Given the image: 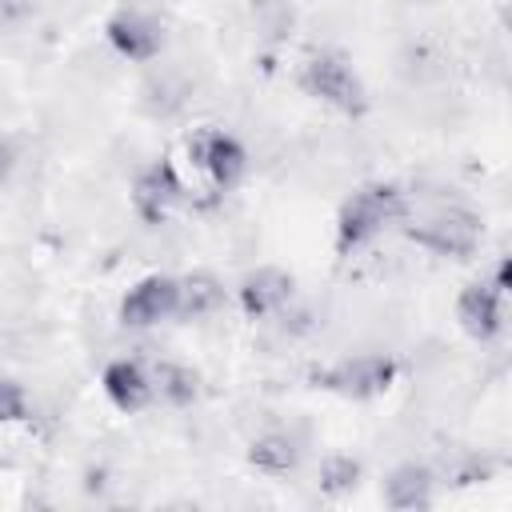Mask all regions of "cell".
Returning <instances> with one entry per match:
<instances>
[{"label":"cell","mask_w":512,"mask_h":512,"mask_svg":"<svg viewBox=\"0 0 512 512\" xmlns=\"http://www.w3.org/2000/svg\"><path fill=\"white\" fill-rule=\"evenodd\" d=\"M296 84L304 96L320 100L324 108L340 112V116H364L368 112V88L360 80V72L332 48H320L312 52L300 72H296Z\"/></svg>","instance_id":"cell-2"},{"label":"cell","mask_w":512,"mask_h":512,"mask_svg":"<svg viewBox=\"0 0 512 512\" xmlns=\"http://www.w3.org/2000/svg\"><path fill=\"white\" fill-rule=\"evenodd\" d=\"M172 316H176V276H164V272L140 276L120 300L124 328H156Z\"/></svg>","instance_id":"cell-8"},{"label":"cell","mask_w":512,"mask_h":512,"mask_svg":"<svg viewBox=\"0 0 512 512\" xmlns=\"http://www.w3.org/2000/svg\"><path fill=\"white\" fill-rule=\"evenodd\" d=\"M128 200H132V212H136L140 224H148V228L164 224L172 216V208L184 200V180H180L176 164L168 156H160L148 168H140L136 180H132Z\"/></svg>","instance_id":"cell-6"},{"label":"cell","mask_w":512,"mask_h":512,"mask_svg":"<svg viewBox=\"0 0 512 512\" xmlns=\"http://www.w3.org/2000/svg\"><path fill=\"white\" fill-rule=\"evenodd\" d=\"M244 460H248L260 476H288V472H296V464H300V448H296V440H292L288 432L268 428V432H260V436L248 440Z\"/></svg>","instance_id":"cell-13"},{"label":"cell","mask_w":512,"mask_h":512,"mask_svg":"<svg viewBox=\"0 0 512 512\" xmlns=\"http://www.w3.org/2000/svg\"><path fill=\"white\" fill-rule=\"evenodd\" d=\"M432 488H436L432 468H424V464H400L384 480V504L396 508V512L428 508L432 504Z\"/></svg>","instance_id":"cell-14"},{"label":"cell","mask_w":512,"mask_h":512,"mask_svg":"<svg viewBox=\"0 0 512 512\" xmlns=\"http://www.w3.org/2000/svg\"><path fill=\"white\" fill-rule=\"evenodd\" d=\"M104 40L112 44L116 56H124L132 64H148L164 52V28L152 16L132 12V8H120L104 20Z\"/></svg>","instance_id":"cell-9"},{"label":"cell","mask_w":512,"mask_h":512,"mask_svg":"<svg viewBox=\"0 0 512 512\" xmlns=\"http://www.w3.org/2000/svg\"><path fill=\"white\" fill-rule=\"evenodd\" d=\"M292 296H296V276L276 264H260V268L244 272V280L236 284V304H240L244 320H268L280 308H288Z\"/></svg>","instance_id":"cell-7"},{"label":"cell","mask_w":512,"mask_h":512,"mask_svg":"<svg viewBox=\"0 0 512 512\" xmlns=\"http://www.w3.org/2000/svg\"><path fill=\"white\" fill-rule=\"evenodd\" d=\"M488 284H492V288H496L500 296H508V292H512V276H508V256H500V260H496V268H492V280H488Z\"/></svg>","instance_id":"cell-18"},{"label":"cell","mask_w":512,"mask_h":512,"mask_svg":"<svg viewBox=\"0 0 512 512\" xmlns=\"http://www.w3.org/2000/svg\"><path fill=\"white\" fill-rule=\"evenodd\" d=\"M224 308V284L212 272H188L176 280V316L180 320H204Z\"/></svg>","instance_id":"cell-15"},{"label":"cell","mask_w":512,"mask_h":512,"mask_svg":"<svg viewBox=\"0 0 512 512\" xmlns=\"http://www.w3.org/2000/svg\"><path fill=\"white\" fill-rule=\"evenodd\" d=\"M400 376L396 356L388 352H360V356H344L328 368L312 372V384L324 392H336L344 400H376L384 396Z\"/></svg>","instance_id":"cell-3"},{"label":"cell","mask_w":512,"mask_h":512,"mask_svg":"<svg viewBox=\"0 0 512 512\" xmlns=\"http://www.w3.org/2000/svg\"><path fill=\"white\" fill-rule=\"evenodd\" d=\"M408 216V196L392 180L360 184L336 212V256H352L368 240H376L388 224Z\"/></svg>","instance_id":"cell-1"},{"label":"cell","mask_w":512,"mask_h":512,"mask_svg":"<svg viewBox=\"0 0 512 512\" xmlns=\"http://www.w3.org/2000/svg\"><path fill=\"white\" fill-rule=\"evenodd\" d=\"M456 324H460L472 340H480V344L496 340L500 328H504V296H500L488 280L464 284L460 296H456Z\"/></svg>","instance_id":"cell-10"},{"label":"cell","mask_w":512,"mask_h":512,"mask_svg":"<svg viewBox=\"0 0 512 512\" xmlns=\"http://www.w3.org/2000/svg\"><path fill=\"white\" fill-rule=\"evenodd\" d=\"M152 400H164L168 408H192L200 400V372L180 360H156L148 368Z\"/></svg>","instance_id":"cell-12"},{"label":"cell","mask_w":512,"mask_h":512,"mask_svg":"<svg viewBox=\"0 0 512 512\" xmlns=\"http://www.w3.org/2000/svg\"><path fill=\"white\" fill-rule=\"evenodd\" d=\"M100 388H104L108 404H112L116 412H124V416H132V412H140V408L152 404V380H148V368H144L140 360H128V356L104 364V372H100Z\"/></svg>","instance_id":"cell-11"},{"label":"cell","mask_w":512,"mask_h":512,"mask_svg":"<svg viewBox=\"0 0 512 512\" xmlns=\"http://www.w3.org/2000/svg\"><path fill=\"white\" fill-rule=\"evenodd\" d=\"M12 172H16V148H12L8 140H0V184H4Z\"/></svg>","instance_id":"cell-19"},{"label":"cell","mask_w":512,"mask_h":512,"mask_svg":"<svg viewBox=\"0 0 512 512\" xmlns=\"http://www.w3.org/2000/svg\"><path fill=\"white\" fill-rule=\"evenodd\" d=\"M320 492L324 496H348V492H356V484H360V460H352V456H328L324 464H320Z\"/></svg>","instance_id":"cell-16"},{"label":"cell","mask_w":512,"mask_h":512,"mask_svg":"<svg viewBox=\"0 0 512 512\" xmlns=\"http://www.w3.org/2000/svg\"><path fill=\"white\" fill-rule=\"evenodd\" d=\"M184 152H188L192 168L204 172L216 192L236 188V184L244 180V172H248V152H244V144H240L232 132L212 128V124L196 128V132L184 140Z\"/></svg>","instance_id":"cell-5"},{"label":"cell","mask_w":512,"mask_h":512,"mask_svg":"<svg viewBox=\"0 0 512 512\" xmlns=\"http://www.w3.org/2000/svg\"><path fill=\"white\" fill-rule=\"evenodd\" d=\"M28 416H32V404H28L24 384L0 376V424H24Z\"/></svg>","instance_id":"cell-17"},{"label":"cell","mask_w":512,"mask_h":512,"mask_svg":"<svg viewBox=\"0 0 512 512\" xmlns=\"http://www.w3.org/2000/svg\"><path fill=\"white\" fill-rule=\"evenodd\" d=\"M404 236L416 248H424L440 260H468L484 240V224L468 208H440V212H428V216L412 220L404 228Z\"/></svg>","instance_id":"cell-4"}]
</instances>
